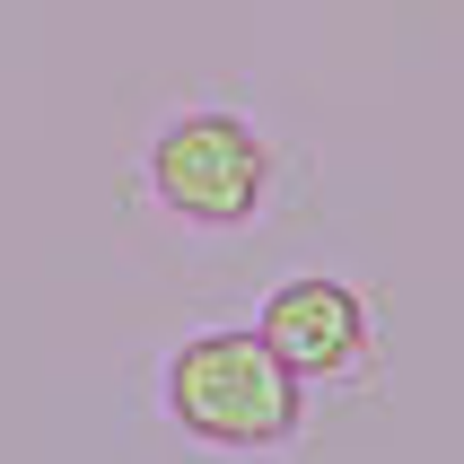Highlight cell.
I'll return each mask as SVG.
<instances>
[{
    "mask_svg": "<svg viewBox=\"0 0 464 464\" xmlns=\"http://www.w3.org/2000/svg\"><path fill=\"white\" fill-rule=\"evenodd\" d=\"M167 412L202 447H281L298 430V368L263 334H193L167 360Z\"/></svg>",
    "mask_w": 464,
    "mask_h": 464,
    "instance_id": "6da1fadb",
    "label": "cell"
},
{
    "mask_svg": "<svg viewBox=\"0 0 464 464\" xmlns=\"http://www.w3.org/2000/svg\"><path fill=\"white\" fill-rule=\"evenodd\" d=\"M255 334L298 368V386H315V377H351V368L368 360V298L351 281L307 272V281H281L272 298H263Z\"/></svg>",
    "mask_w": 464,
    "mask_h": 464,
    "instance_id": "3957f363",
    "label": "cell"
},
{
    "mask_svg": "<svg viewBox=\"0 0 464 464\" xmlns=\"http://www.w3.org/2000/svg\"><path fill=\"white\" fill-rule=\"evenodd\" d=\"M150 184L184 228H246L272 193V150L246 114L202 105V114H176L150 140Z\"/></svg>",
    "mask_w": 464,
    "mask_h": 464,
    "instance_id": "7a4b0ae2",
    "label": "cell"
}]
</instances>
